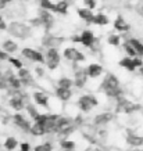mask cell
Returning <instances> with one entry per match:
<instances>
[{
	"instance_id": "16",
	"label": "cell",
	"mask_w": 143,
	"mask_h": 151,
	"mask_svg": "<svg viewBox=\"0 0 143 151\" xmlns=\"http://www.w3.org/2000/svg\"><path fill=\"white\" fill-rule=\"evenodd\" d=\"M32 97H33V100H35V103H36L38 105H40V107H47V103H49V96H47L45 92L36 90V92H33Z\"/></svg>"
},
{
	"instance_id": "7",
	"label": "cell",
	"mask_w": 143,
	"mask_h": 151,
	"mask_svg": "<svg viewBox=\"0 0 143 151\" xmlns=\"http://www.w3.org/2000/svg\"><path fill=\"white\" fill-rule=\"evenodd\" d=\"M11 121H13V124L17 126V128H20L21 130H24V132H28L31 133V129H32V125H31V122L28 121L25 116H24L22 114H20V112H17V114L13 115V118H11Z\"/></svg>"
},
{
	"instance_id": "36",
	"label": "cell",
	"mask_w": 143,
	"mask_h": 151,
	"mask_svg": "<svg viewBox=\"0 0 143 151\" xmlns=\"http://www.w3.org/2000/svg\"><path fill=\"white\" fill-rule=\"evenodd\" d=\"M136 13L143 17V0H139L138 3H136Z\"/></svg>"
},
{
	"instance_id": "25",
	"label": "cell",
	"mask_w": 143,
	"mask_h": 151,
	"mask_svg": "<svg viewBox=\"0 0 143 151\" xmlns=\"http://www.w3.org/2000/svg\"><path fill=\"white\" fill-rule=\"evenodd\" d=\"M25 111H27V114L31 116V118L35 121V119L39 116V111H38L36 108V104H31V103H27V105H25Z\"/></svg>"
},
{
	"instance_id": "20",
	"label": "cell",
	"mask_w": 143,
	"mask_h": 151,
	"mask_svg": "<svg viewBox=\"0 0 143 151\" xmlns=\"http://www.w3.org/2000/svg\"><path fill=\"white\" fill-rule=\"evenodd\" d=\"M1 49H3L7 54H10V53H15L17 49H18V46H17V43H15L14 40H11V39H6V40L1 43Z\"/></svg>"
},
{
	"instance_id": "4",
	"label": "cell",
	"mask_w": 143,
	"mask_h": 151,
	"mask_svg": "<svg viewBox=\"0 0 143 151\" xmlns=\"http://www.w3.org/2000/svg\"><path fill=\"white\" fill-rule=\"evenodd\" d=\"M78 108L82 112H89V111L92 110L93 107H96L97 104H99V101H97V99L95 96H92V94H83V96H81L78 99Z\"/></svg>"
},
{
	"instance_id": "35",
	"label": "cell",
	"mask_w": 143,
	"mask_h": 151,
	"mask_svg": "<svg viewBox=\"0 0 143 151\" xmlns=\"http://www.w3.org/2000/svg\"><path fill=\"white\" fill-rule=\"evenodd\" d=\"M82 3L85 7H88V9H92L95 10L97 6V0H82Z\"/></svg>"
},
{
	"instance_id": "27",
	"label": "cell",
	"mask_w": 143,
	"mask_h": 151,
	"mask_svg": "<svg viewBox=\"0 0 143 151\" xmlns=\"http://www.w3.org/2000/svg\"><path fill=\"white\" fill-rule=\"evenodd\" d=\"M131 45L135 47V50H136V53H138L139 57H143V43L140 40H138V39H129Z\"/></svg>"
},
{
	"instance_id": "5",
	"label": "cell",
	"mask_w": 143,
	"mask_h": 151,
	"mask_svg": "<svg viewBox=\"0 0 143 151\" xmlns=\"http://www.w3.org/2000/svg\"><path fill=\"white\" fill-rule=\"evenodd\" d=\"M120 65L122 68L126 69V71H131V72H132V71L139 69L142 67L143 61L139 55H136V57H129V55H126V57H124V58L120 61Z\"/></svg>"
},
{
	"instance_id": "19",
	"label": "cell",
	"mask_w": 143,
	"mask_h": 151,
	"mask_svg": "<svg viewBox=\"0 0 143 151\" xmlns=\"http://www.w3.org/2000/svg\"><path fill=\"white\" fill-rule=\"evenodd\" d=\"M126 143L132 147H139L143 144V137L138 136L136 133H128V136H126Z\"/></svg>"
},
{
	"instance_id": "6",
	"label": "cell",
	"mask_w": 143,
	"mask_h": 151,
	"mask_svg": "<svg viewBox=\"0 0 143 151\" xmlns=\"http://www.w3.org/2000/svg\"><path fill=\"white\" fill-rule=\"evenodd\" d=\"M21 54H22L27 60L32 61V63H39V64H43V63L46 61L45 55L42 54L40 51L35 50V49H31V47H25V49H22Z\"/></svg>"
},
{
	"instance_id": "10",
	"label": "cell",
	"mask_w": 143,
	"mask_h": 151,
	"mask_svg": "<svg viewBox=\"0 0 143 151\" xmlns=\"http://www.w3.org/2000/svg\"><path fill=\"white\" fill-rule=\"evenodd\" d=\"M95 42H96V39H95V35H93L92 31L86 29V31H83L79 35V43L85 47H93L95 46Z\"/></svg>"
},
{
	"instance_id": "31",
	"label": "cell",
	"mask_w": 143,
	"mask_h": 151,
	"mask_svg": "<svg viewBox=\"0 0 143 151\" xmlns=\"http://www.w3.org/2000/svg\"><path fill=\"white\" fill-rule=\"evenodd\" d=\"M39 4H40L42 9L50 10V11H54L56 3L53 1V0H39Z\"/></svg>"
},
{
	"instance_id": "30",
	"label": "cell",
	"mask_w": 143,
	"mask_h": 151,
	"mask_svg": "<svg viewBox=\"0 0 143 151\" xmlns=\"http://www.w3.org/2000/svg\"><path fill=\"white\" fill-rule=\"evenodd\" d=\"M60 147L61 150H75V143L69 139H64L60 142Z\"/></svg>"
},
{
	"instance_id": "14",
	"label": "cell",
	"mask_w": 143,
	"mask_h": 151,
	"mask_svg": "<svg viewBox=\"0 0 143 151\" xmlns=\"http://www.w3.org/2000/svg\"><path fill=\"white\" fill-rule=\"evenodd\" d=\"M78 13V17L81 19H83L85 22L93 24V18H95V14H93V10L92 9H88V7H82V9H78L77 10Z\"/></svg>"
},
{
	"instance_id": "1",
	"label": "cell",
	"mask_w": 143,
	"mask_h": 151,
	"mask_svg": "<svg viewBox=\"0 0 143 151\" xmlns=\"http://www.w3.org/2000/svg\"><path fill=\"white\" fill-rule=\"evenodd\" d=\"M102 89L108 97H114V99H120L121 97V87L118 78L114 76L113 73H107L102 82Z\"/></svg>"
},
{
	"instance_id": "15",
	"label": "cell",
	"mask_w": 143,
	"mask_h": 151,
	"mask_svg": "<svg viewBox=\"0 0 143 151\" xmlns=\"http://www.w3.org/2000/svg\"><path fill=\"white\" fill-rule=\"evenodd\" d=\"M86 72H88L89 78L92 79H96L99 78L100 75L103 73V67L100 64H96V63H93V64L88 65V68H86Z\"/></svg>"
},
{
	"instance_id": "42",
	"label": "cell",
	"mask_w": 143,
	"mask_h": 151,
	"mask_svg": "<svg viewBox=\"0 0 143 151\" xmlns=\"http://www.w3.org/2000/svg\"><path fill=\"white\" fill-rule=\"evenodd\" d=\"M65 1H68V3H69V1H72V0H65Z\"/></svg>"
},
{
	"instance_id": "18",
	"label": "cell",
	"mask_w": 143,
	"mask_h": 151,
	"mask_svg": "<svg viewBox=\"0 0 143 151\" xmlns=\"http://www.w3.org/2000/svg\"><path fill=\"white\" fill-rule=\"evenodd\" d=\"M56 96L61 101H68L69 99H71V96H72V93H71V89L57 86V89H56Z\"/></svg>"
},
{
	"instance_id": "26",
	"label": "cell",
	"mask_w": 143,
	"mask_h": 151,
	"mask_svg": "<svg viewBox=\"0 0 143 151\" xmlns=\"http://www.w3.org/2000/svg\"><path fill=\"white\" fill-rule=\"evenodd\" d=\"M3 146H4V148L7 151H13L18 147V142H17L15 137H7L4 140V143H3Z\"/></svg>"
},
{
	"instance_id": "23",
	"label": "cell",
	"mask_w": 143,
	"mask_h": 151,
	"mask_svg": "<svg viewBox=\"0 0 143 151\" xmlns=\"http://www.w3.org/2000/svg\"><path fill=\"white\" fill-rule=\"evenodd\" d=\"M43 46L47 47V49H51V47H56L58 43H60V40L57 39L56 36H53V35H46V36L43 37Z\"/></svg>"
},
{
	"instance_id": "37",
	"label": "cell",
	"mask_w": 143,
	"mask_h": 151,
	"mask_svg": "<svg viewBox=\"0 0 143 151\" xmlns=\"http://www.w3.org/2000/svg\"><path fill=\"white\" fill-rule=\"evenodd\" d=\"M35 75H36L38 78L45 76V69L42 68V67H36V68H35Z\"/></svg>"
},
{
	"instance_id": "29",
	"label": "cell",
	"mask_w": 143,
	"mask_h": 151,
	"mask_svg": "<svg viewBox=\"0 0 143 151\" xmlns=\"http://www.w3.org/2000/svg\"><path fill=\"white\" fill-rule=\"evenodd\" d=\"M74 85V81L69 78H60L57 81V86L58 87H67V89H71Z\"/></svg>"
},
{
	"instance_id": "33",
	"label": "cell",
	"mask_w": 143,
	"mask_h": 151,
	"mask_svg": "<svg viewBox=\"0 0 143 151\" xmlns=\"http://www.w3.org/2000/svg\"><path fill=\"white\" fill-rule=\"evenodd\" d=\"M7 61H9L10 64L13 65V67H14L15 69H21V68H22V63H21V61H20L18 58H14V57H9V58H7Z\"/></svg>"
},
{
	"instance_id": "28",
	"label": "cell",
	"mask_w": 143,
	"mask_h": 151,
	"mask_svg": "<svg viewBox=\"0 0 143 151\" xmlns=\"http://www.w3.org/2000/svg\"><path fill=\"white\" fill-rule=\"evenodd\" d=\"M124 51L126 53V55H129V57H136L138 55V53H136V50H135V47L131 45V42H125L124 43Z\"/></svg>"
},
{
	"instance_id": "41",
	"label": "cell",
	"mask_w": 143,
	"mask_h": 151,
	"mask_svg": "<svg viewBox=\"0 0 143 151\" xmlns=\"http://www.w3.org/2000/svg\"><path fill=\"white\" fill-rule=\"evenodd\" d=\"M7 58H9L7 53H6L3 49H0V60H7Z\"/></svg>"
},
{
	"instance_id": "13",
	"label": "cell",
	"mask_w": 143,
	"mask_h": 151,
	"mask_svg": "<svg viewBox=\"0 0 143 151\" xmlns=\"http://www.w3.org/2000/svg\"><path fill=\"white\" fill-rule=\"evenodd\" d=\"M18 78L21 79V82H22V86H33V76L32 73L29 72L28 69L25 68H21L18 69Z\"/></svg>"
},
{
	"instance_id": "39",
	"label": "cell",
	"mask_w": 143,
	"mask_h": 151,
	"mask_svg": "<svg viewBox=\"0 0 143 151\" xmlns=\"http://www.w3.org/2000/svg\"><path fill=\"white\" fill-rule=\"evenodd\" d=\"M20 151H31V146L28 143H21L20 144Z\"/></svg>"
},
{
	"instance_id": "12",
	"label": "cell",
	"mask_w": 143,
	"mask_h": 151,
	"mask_svg": "<svg viewBox=\"0 0 143 151\" xmlns=\"http://www.w3.org/2000/svg\"><path fill=\"white\" fill-rule=\"evenodd\" d=\"M89 75L86 72V69H77L75 71V78H74V85L77 87H83L85 83L88 81Z\"/></svg>"
},
{
	"instance_id": "24",
	"label": "cell",
	"mask_w": 143,
	"mask_h": 151,
	"mask_svg": "<svg viewBox=\"0 0 143 151\" xmlns=\"http://www.w3.org/2000/svg\"><path fill=\"white\" fill-rule=\"evenodd\" d=\"M68 1H65V0H60V1H57L56 3V7H54V13H58L61 15H65V14L68 13Z\"/></svg>"
},
{
	"instance_id": "8",
	"label": "cell",
	"mask_w": 143,
	"mask_h": 151,
	"mask_svg": "<svg viewBox=\"0 0 143 151\" xmlns=\"http://www.w3.org/2000/svg\"><path fill=\"white\" fill-rule=\"evenodd\" d=\"M64 58L71 63H82L85 61V54L75 47H67L64 50Z\"/></svg>"
},
{
	"instance_id": "2",
	"label": "cell",
	"mask_w": 143,
	"mask_h": 151,
	"mask_svg": "<svg viewBox=\"0 0 143 151\" xmlns=\"http://www.w3.org/2000/svg\"><path fill=\"white\" fill-rule=\"evenodd\" d=\"M7 31L11 36L18 37V39H28L32 35V27L25 22H20V21H14L9 25Z\"/></svg>"
},
{
	"instance_id": "22",
	"label": "cell",
	"mask_w": 143,
	"mask_h": 151,
	"mask_svg": "<svg viewBox=\"0 0 143 151\" xmlns=\"http://www.w3.org/2000/svg\"><path fill=\"white\" fill-rule=\"evenodd\" d=\"M110 22V19L104 13H97L95 14V18H93V24L99 25V27H106L107 24Z\"/></svg>"
},
{
	"instance_id": "11",
	"label": "cell",
	"mask_w": 143,
	"mask_h": 151,
	"mask_svg": "<svg viewBox=\"0 0 143 151\" xmlns=\"http://www.w3.org/2000/svg\"><path fill=\"white\" fill-rule=\"evenodd\" d=\"M10 105H11V108H14L15 111L24 110L25 105H27V103L24 100V94H20V92H18L17 94L11 96V99H10Z\"/></svg>"
},
{
	"instance_id": "3",
	"label": "cell",
	"mask_w": 143,
	"mask_h": 151,
	"mask_svg": "<svg viewBox=\"0 0 143 151\" xmlns=\"http://www.w3.org/2000/svg\"><path fill=\"white\" fill-rule=\"evenodd\" d=\"M45 58H46L45 63H46L47 68L50 69V71H54V69L58 67V64H60L61 55H60V53H58V50H57L56 47H51V49H47L46 50Z\"/></svg>"
},
{
	"instance_id": "17",
	"label": "cell",
	"mask_w": 143,
	"mask_h": 151,
	"mask_svg": "<svg viewBox=\"0 0 143 151\" xmlns=\"http://www.w3.org/2000/svg\"><path fill=\"white\" fill-rule=\"evenodd\" d=\"M114 29L116 31H118V32H126L128 29H129V25H128V22L125 21L124 17H121V15H118L116 19H114Z\"/></svg>"
},
{
	"instance_id": "40",
	"label": "cell",
	"mask_w": 143,
	"mask_h": 151,
	"mask_svg": "<svg viewBox=\"0 0 143 151\" xmlns=\"http://www.w3.org/2000/svg\"><path fill=\"white\" fill-rule=\"evenodd\" d=\"M13 0H0V9H3V7H7V6L11 3Z\"/></svg>"
},
{
	"instance_id": "34",
	"label": "cell",
	"mask_w": 143,
	"mask_h": 151,
	"mask_svg": "<svg viewBox=\"0 0 143 151\" xmlns=\"http://www.w3.org/2000/svg\"><path fill=\"white\" fill-rule=\"evenodd\" d=\"M33 151H51V144L50 143H43V144H39L33 148Z\"/></svg>"
},
{
	"instance_id": "21",
	"label": "cell",
	"mask_w": 143,
	"mask_h": 151,
	"mask_svg": "<svg viewBox=\"0 0 143 151\" xmlns=\"http://www.w3.org/2000/svg\"><path fill=\"white\" fill-rule=\"evenodd\" d=\"M111 119H113V115L108 114V112L99 114L96 118H95V124H96L97 126H104V125H107L108 122H110Z\"/></svg>"
},
{
	"instance_id": "38",
	"label": "cell",
	"mask_w": 143,
	"mask_h": 151,
	"mask_svg": "<svg viewBox=\"0 0 143 151\" xmlns=\"http://www.w3.org/2000/svg\"><path fill=\"white\" fill-rule=\"evenodd\" d=\"M7 28H9V25L6 24V19L3 18V15H0V29L4 31V29H7Z\"/></svg>"
},
{
	"instance_id": "32",
	"label": "cell",
	"mask_w": 143,
	"mask_h": 151,
	"mask_svg": "<svg viewBox=\"0 0 143 151\" xmlns=\"http://www.w3.org/2000/svg\"><path fill=\"white\" fill-rule=\"evenodd\" d=\"M107 43L110 45V46H114V47H117V46H120V43H121V36L120 35H110V36L107 37Z\"/></svg>"
},
{
	"instance_id": "9",
	"label": "cell",
	"mask_w": 143,
	"mask_h": 151,
	"mask_svg": "<svg viewBox=\"0 0 143 151\" xmlns=\"http://www.w3.org/2000/svg\"><path fill=\"white\" fill-rule=\"evenodd\" d=\"M39 18H40V22H42V27H45L46 29L51 28L53 22H54V17L51 15V11L50 10H45L42 9L39 11V15H38Z\"/></svg>"
}]
</instances>
